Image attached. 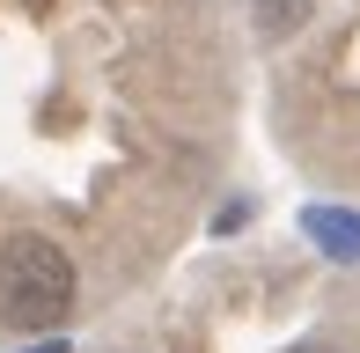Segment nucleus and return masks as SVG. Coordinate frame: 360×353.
Segmentation results:
<instances>
[{
    "label": "nucleus",
    "instance_id": "obj_1",
    "mask_svg": "<svg viewBox=\"0 0 360 353\" xmlns=\"http://www.w3.org/2000/svg\"><path fill=\"white\" fill-rule=\"evenodd\" d=\"M74 302H81L74 258L52 236H8V243H0V324L52 331V324L74 316Z\"/></svg>",
    "mask_w": 360,
    "mask_h": 353
},
{
    "label": "nucleus",
    "instance_id": "obj_2",
    "mask_svg": "<svg viewBox=\"0 0 360 353\" xmlns=\"http://www.w3.org/2000/svg\"><path fill=\"white\" fill-rule=\"evenodd\" d=\"M302 236L338 265H360V214L353 206H302Z\"/></svg>",
    "mask_w": 360,
    "mask_h": 353
},
{
    "label": "nucleus",
    "instance_id": "obj_3",
    "mask_svg": "<svg viewBox=\"0 0 360 353\" xmlns=\"http://www.w3.org/2000/svg\"><path fill=\"white\" fill-rule=\"evenodd\" d=\"M30 353H67V339H44V346H30Z\"/></svg>",
    "mask_w": 360,
    "mask_h": 353
},
{
    "label": "nucleus",
    "instance_id": "obj_4",
    "mask_svg": "<svg viewBox=\"0 0 360 353\" xmlns=\"http://www.w3.org/2000/svg\"><path fill=\"white\" fill-rule=\"evenodd\" d=\"M294 353H331V346H316V339H309V346H294Z\"/></svg>",
    "mask_w": 360,
    "mask_h": 353
}]
</instances>
